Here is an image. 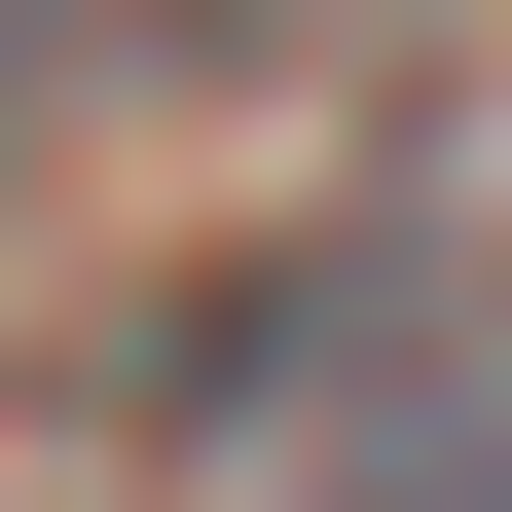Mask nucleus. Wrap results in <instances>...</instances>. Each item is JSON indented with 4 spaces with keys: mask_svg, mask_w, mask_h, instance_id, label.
<instances>
[{
    "mask_svg": "<svg viewBox=\"0 0 512 512\" xmlns=\"http://www.w3.org/2000/svg\"><path fill=\"white\" fill-rule=\"evenodd\" d=\"M74 37H147V74H256V37H403V0H74Z\"/></svg>",
    "mask_w": 512,
    "mask_h": 512,
    "instance_id": "obj_2",
    "label": "nucleus"
},
{
    "mask_svg": "<svg viewBox=\"0 0 512 512\" xmlns=\"http://www.w3.org/2000/svg\"><path fill=\"white\" fill-rule=\"evenodd\" d=\"M293 512H512V366H439V403H330V476Z\"/></svg>",
    "mask_w": 512,
    "mask_h": 512,
    "instance_id": "obj_1",
    "label": "nucleus"
}]
</instances>
